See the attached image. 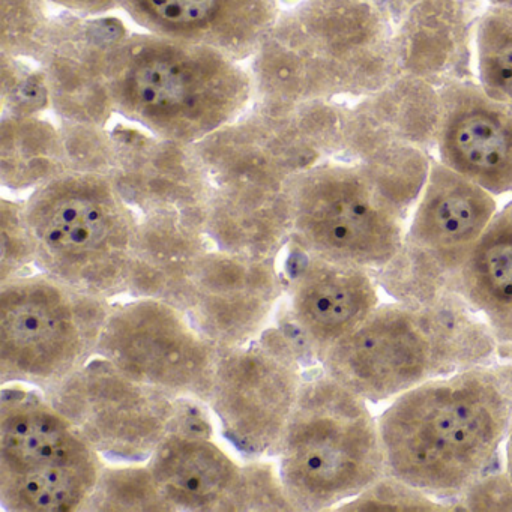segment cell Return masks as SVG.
<instances>
[{"instance_id": "16", "label": "cell", "mask_w": 512, "mask_h": 512, "mask_svg": "<svg viewBox=\"0 0 512 512\" xmlns=\"http://www.w3.org/2000/svg\"><path fill=\"white\" fill-rule=\"evenodd\" d=\"M277 259L209 248L197 260L176 307L220 352L256 340L284 295Z\"/></svg>"}, {"instance_id": "38", "label": "cell", "mask_w": 512, "mask_h": 512, "mask_svg": "<svg viewBox=\"0 0 512 512\" xmlns=\"http://www.w3.org/2000/svg\"><path fill=\"white\" fill-rule=\"evenodd\" d=\"M476 2H479V0H476Z\"/></svg>"}, {"instance_id": "34", "label": "cell", "mask_w": 512, "mask_h": 512, "mask_svg": "<svg viewBox=\"0 0 512 512\" xmlns=\"http://www.w3.org/2000/svg\"><path fill=\"white\" fill-rule=\"evenodd\" d=\"M445 506L448 511H512V478L506 469L488 470Z\"/></svg>"}, {"instance_id": "17", "label": "cell", "mask_w": 512, "mask_h": 512, "mask_svg": "<svg viewBox=\"0 0 512 512\" xmlns=\"http://www.w3.org/2000/svg\"><path fill=\"white\" fill-rule=\"evenodd\" d=\"M280 328L320 365L329 349L359 328L379 307L373 272L310 256L287 245Z\"/></svg>"}, {"instance_id": "14", "label": "cell", "mask_w": 512, "mask_h": 512, "mask_svg": "<svg viewBox=\"0 0 512 512\" xmlns=\"http://www.w3.org/2000/svg\"><path fill=\"white\" fill-rule=\"evenodd\" d=\"M103 458L148 461L169 434L176 398L101 356L44 392Z\"/></svg>"}, {"instance_id": "6", "label": "cell", "mask_w": 512, "mask_h": 512, "mask_svg": "<svg viewBox=\"0 0 512 512\" xmlns=\"http://www.w3.org/2000/svg\"><path fill=\"white\" fill-rule=\"evenodd\" d=\"M23 211L40 272L109 301L130 292L140 217L109 176L62 173Z\"/></svg>"}, {"instance_id": "8", "label": "cell", "mask_w": 512, "mask_h": 512, "mask_svg": "<svg viewBox=\"0 0 512 512\" xmlns=\"http://www.w3.org/2000/svg\"><path fill=\"white\" fill-rule=\"evenodd\" d=\"M194 148L208 175L205 229L214 247L277 259L292 238L290 170L244 115Z\"/></svg>"}, {"instance_id": "31", "label": "cell", "mask_w": 512, "mask_h": 512, "mask_svg": "<svg viewBox=\"0 0 512 512\" xmlns=\"http://www.w3.org/2000/svg\"><path fill=\"white\" fill-rule=\"evenodd\" d=\"M59 131L67 172L110 175L115 163L112 131L101 125L62 121Z\"/></svg>"}, {"instance_id": "37", "label": "cell", "mask_w": 512, "mask_h": 512, "mask_svg": "<svg viewBox=\"0 0 512 512\" xmlns=\"http://www.w3.org/2000/svg\"><path fill=\"white\" fill-rule=\"evenodd\" d=\"M490 5H505V7H512V0H490Z\"/></svg>"}, {"instance_id": "28", "label": "cell", "mask_w": 512, "mask_h": 512, "mask_svg": "<svg viewBox=\"0 0 512 512\" xmlns=\"http://www.w3.org/2000/svg\"><path fill=\"white\" fill-rule=\"evenodd\" d=\"M104 467L86 511H172L148 466Z\"/></svg>"}, {"instance_id": "7", "label": "cell", "mask_w": 512, "mask_h": 512, "mask_svg": "<svg viewBox=\"0 0 512 512\" xmlns=\"http://www.w3.org/2000/svg\"><path fill=\"white\" fill-rule=\"evenodd\" d=\"M104 458L44 391L8 383L0 397V497L10 511L85 508Z\"/></svg>"}, {"instance_id": "3", "label": "cell", "mask_w": 512, "mask_h": 512, "mask_svg": "<svg viewBox=\"0 0 512 512\" xmlns=\"http://www.w3.org/2000/svg\"><path fill=\"white\" fill-rule=\"evenodd\" d=\"M490 326L457 293L434 304L379 305L320 362L322 370L368 403H382L458 371L491 364Z\"/></svg>"}, {"instance_id": "30", "label": "cell", "mask_w": 512, "mask_h": 512, "mask_svg": "<svg viewBox=\"0 0 512 512\" xmlns=\"http://www.w3.org/2000/svg\"><path fill=\"white\" fill-rule=\"evenodd\" d=\"M2 71V116H40L52 109L49 85L40 67L26 64V59L0 53Z\"/></svg>"}, {"instance_id": "32", "label": "cell", "mask_w": 512, "mask_h": 512, "mask_svg": "<svg viewBox=\"0 0 512 512\" xmlns=\"http://www.w3.org/2000/svg\"><path fill=\"white\" fill-rule=\"evenodd\" d=\"M338 511H448L440 500L424 491L385 475Z\"/></svg>"}, {"instance_id": "36", "label": "cell", "mask_w": 512, "mask_h": 512, "mask_svg": "<svg viewBox=\"0 0 512 512\" xmlns=\"http://www.w3.org/2000/svg\"><path fill=\"white\" fill-rule=\"evenodd\" d=\"M506 472L512 478V427L508 434V445H506Z\"/></svg>"}, {"instance_id": "23", "label": "cell", "mask_w": 512, "mask_h": 512, "mask_svg": "<svg viewBox=\"0 0 512 512\" xmlns=\"http://www.w3.org/2000/svg\"><path fill=\"white\" fill-rule=\"evenodd\" d=\"M146 466L172 511H248L247 466L212 437L169 431Z\"/></svg>"}, {"instance_id": "25", "label": "cell", "mask_w": 512, "mask_h": 512, "mask_svg": "<svg viewBox=\"0 0 512 512\" xmlns=\"http://www.w3.org/2000/svg\"><path fill=\"white\" fill-rule=\"evenodd\" d=\"M455 293L490 326L497 353L512 362V202L496 212L482 233Z\"/></svg>"}, {"instance_id": "29", "label": "cell", "mask_w": 512, "mask_h": 512, "mask_svg": "<svg viewBox=\"0 0 512 512\" xmlns=\"http://www.w3.org/2000/svg\"><path fill=\"white\" fill-rule=\"evenodd\" d=\"M49 0H0V53L40 61L53 17Z\"/></svg>"}, {"instance_id": "10", "label": "cell", "mask_w": 512, "mask_h": 512, "mask_svg": "<svg viewBox=\"0 0 512 512\" xmlns=\"http://www.w3.org/2000/svg\"><path fill=\"white\" fill-rule=\"evenodd\" d=\"M290 181V245L310 256L379 272L400 250L409 211L362 164L338 157Z\"/></svg>"}, {"instance_id": "24", "label": "cell", "mask_w": 512, "mask_h": 512, "mask_svg": "<svg viewBox=\"0 0 512 512\" xmlns=\"http://www.w3.org/2000/svg\"><path fill=\"white\" fill-rule=\"evenodd\" d=\"M214 247L205 227L179 215L140 217L130 295L175 305L203 253Z\"/></svg>"}, {"instance_id": "2", "label": "cell", "mask_w": 512, "mask_h": 512, "mask_svg": "<svg viewBox=\"0 0 512 512\" xmlns=\"http://www.w3.org/2000/svg\"><path fill=\"white\" fill-rule=\"evenodd\" d=\"M254 103L364 98L400 77L382 0H298L251 58Z\"/></svg>"}, {"instance_id": "4", "label": "cell", "mask_w": 512, "mask_h": 512, "mask_svg": "<svg viewBox=\"0 0 512 512\" xmlns=\"http://www.w3.org/2000/svg\"><path fill=\"white\" fill-rule=\"evenodd\" d=\"M115 112L143 130L196 145L247 112L253 79L226 53L190 41L130 34L113 56Z\"/></svg>"}, {"instance_id": "11", "label": "cell", "mask_w": 512, "mask_h": 512, "mask_svg": "<svg viewBox=\"0 0 512 512\" xmlns=\"http://www.w3.org/2000/svg\"><path fill=\"white\" fill-rule=\"evenodd\" d=\"M497 212L493 194L431 161L394 259L374 274L394 301L434 304L455 293L473 248Z\"/></svg>"}, {"instance_id": "35", "label": "cell", "mask_w": 512, "mask_h": 512, "mask_svg": "<svg viewBox=\"0 0 512 512\" xmlns=\"http://www.w3.org/2000/svg\"><path fill=\"white\" fill-rule=\"evenodd\" d=\"M49 2L64 8L65 11L82 14V16H104L116 8H121V0H49Z\"/></svg>"}, {"instance_id": "27", "label": "cell", "mask_w": 512, "mask_h": 512, "mask_svg": "<svg viewBox=\"0 0 512 512\" xmlns=\"http://www.w3.org/2000/svg\"><path fill=\"white\" fill-rule=\"evenodd\" d=\"M478 83L512 113V7L488 5L475 29Z\"/></svg>"}, {"instance_id": "13", "label": "cell", "mask_w": 512, "mask_h": 512, "mask_svg": "<svg viewBox=\"0 0 512 512\" xmlns=\"http://www.w3.org/2000/svg\"><path fill=\"white\" fill-rule=\"evenodd\" d=\"M439 122V88L398 77L349 107L340 157L362 164L392 199L412 209L430 173Z\"/></svg>"}, {"instance_id": "15", "label": "cell", "mask_w": 512, "mask_h": 512, "mask_svg": "<svg viewBox=\"0 0 512 512\" xmlns=\"http://www.w3.org/2000/svg\"><path fill=\"white\" fill-rule=\"evenodd\" d=\"M221 352L184 311L157 298L112 305L97 356L175 398L208 400Z\"/></svg>"}, {"instance_id": "1", "label": "cell", "mask_w": 512, "mask_h": 512, "mask_svg": "<svg viewBox=\"0 0 512 512\" xmlns=\"http://www.w3.org/2000/svg\"><path fill=\"white\" fill-rule=\"evenodd\" d=\"M386 475L445 505L493 469L512 427V362L422 383L377 419Z\"/></svg>"}, {"instance_id": "9", "label": "cell", "mask_w": 512, "mask_h": 512, "mask_svg": "<svg viewBox=\"0 0 512 512\" xmlns=\"http://www.w3.org/2000/svg\"><path fill=\"white\" fill-rule=\"evenodd\" d=\"M109 299L40 272L2 283L0 376L49 391L97 356Z\"/></svg>"}, {"instance_id": "33", "label": "cell", "mask_w": 512, "mask_h": 512, "mask_svg": "<svg viewBox=\"0 0 512 512\" xmlns=\"http://www.w3.org/2000/svg\"><path fill=\"white\" fill-rule=\"evenodd\" d=\"M0 230H2V259L0 283L31 274L35 265L34 244L26 223L23 203L2 199L0 205Z\"/></svg>"}, {"instance_id": "20", "label": "cell", "mask_w": 512, "mask_h": 512, "mask_svg": "<svg viewBox=\"0 0 512 512\" xmlns=\"http://www.w3.org/2000/svg\"><path fill=\"white\" fill-rule=\"evenodd\" d=\"M437 160L493 196L512 191V113L475 80L439 88Z\"/></svg>"}, {"instance_id": "18", "label": "cell", "mask_w": 512, "mask_h": 512, "mask_svg": "<svg viewBox=\"0 0 512 512\" xmlns=\"http://www.w3.org/2000/svg\"><path fill=\"white\" fill-rule=\"evenodd\" d=\"M130 35L116 17L70 13L53 17L37 62L62 122L107 127L115 112L110 94L113 56Z\"/></svg>"}, {"instance_id": "26", "label": "cell", "mask_w": 512, "mask_h": 512, "mask_svg": "<svg viewBox=\"0 0 512 512\" xmlns=\"http://www.w3.org/2000/svg\"><path fill=\"white\" fill-rule=\"evenodd\" d=\"M65 172L59 127L40 116H2L0 179L7 190L34 191Z\"/></svg>"}, {"instance_id": "21", "label": "cell", "mask_w": 512, "mask_h": 512, "mask_svg": "<svg viewBox=\"0 0 512 512\" xmlns=\"http://www.w3.org/2000/svg\"><path fill=\"white\" fill-rule=\"evenodd\" d=\"M392 20L400 77L436 88L473 79L476 0H382Z\"/></svg>"}, {"instance_id": "5", "label": "cell", "mask_w": 512, "mask_h": 512, "mask_svg": "<svg viewBox=\"0 0 512 512\" xmlns=\"http://www.w3.org/2000/svg\"><path fill=\"white\" fill-rule=\"evenodd\" d=\"M367 403L322 367L307 371L274 451L293 511L334 508L386 475L379 422Z\"/></svg>"}, {"instance_id": "19", "label": "cell", "mask_w": 512, "mask_h": 512, "mask_svg": "<svg viewBox=\"0 0 512 512\" xmlns=\"http://www.w3.org/2000/svg\"><path fill=\"white\" fill-rule=\"evenodd\" d=\"M110 131L115 163L109 178L139 217L179 215L205 227L209 181L194 145L127 124Z\"/></svg>"}, {"instance_id": "22", "label": "cell", "mask_w": 512, "mask_h": 512, "mask_svg": "<svg viewBox=\"0 0 512 512\" xmlns=\"http://www.w3.org/2000/svg\"><path fill=\"white\" fill-rule=\"evenodd\" d=\"M151 34L205 44L235 61L253 58L280 14V0H121Z\"/></svg>"}, {"instance_id": "12", "label": "cell", "mask_w": 512, "mask_h": 512, "mask_svg": "<svg viewBox=\"0 0 512 512\" xmlns=\"http://www.w3.org/2000/svg\"><path fill=\"white\" fill-rule=\"evenodd\" d=\"M305 365L313 367L280 326L221 352L206 403L239 454L253 460L274 454L307 376Z\"/></svg>"}]
</instances>
